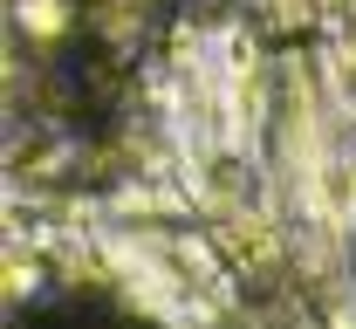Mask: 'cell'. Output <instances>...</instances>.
Segmentation results:
<instances>
[{
	"label": "cell",
	"instance_id": "6da1fadb",
	"mask_svg": "<svg viewBox=\"0 0 356 329\" xmlns=\"http://www.w3.org/2000/svg\"><path fill=\"white\" fill-rule=\"evenodd\" d=\"M28 316H110V302H83V295H55V302H35Z\"/></svg>",
	"mask_w": 356,
	"mask_h": 329
}]
</instances>
